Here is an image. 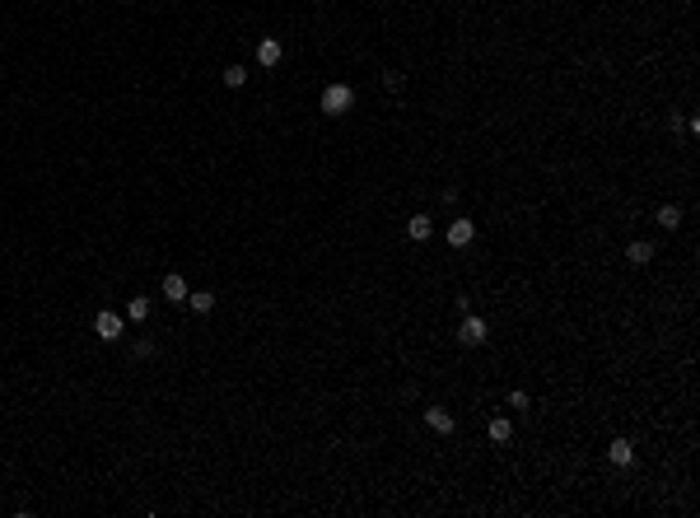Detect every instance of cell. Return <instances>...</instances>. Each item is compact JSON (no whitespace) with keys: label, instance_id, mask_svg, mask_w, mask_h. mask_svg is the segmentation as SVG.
I'll use <instances>...</instances> for the list:
<instances>
[{"label":"cell","instance_id":"cell-3","mask_svg":"<svg viewBox=\"0 0 700 518\" xmlns=\"http://www.w3.org/2000/svg\"><path fill=\"white\" fill-rule=\"evenodd\" d=\"M281 56H285V47H281V38H261L257 42V61L271 70V66H281Z\"/></svg>","mask_w":700,"mask_h":518},{"label":"cell","instance_id":"cell-15","mask_svg":"<svg viewBox=\"0 0 700 518\" xmlns=\"http://www.w3.org/2000/svg\"><path fill=\"white\" fill-rule=\"evenodd\" d=\"M224 84H229V89H243V84H248V70H243V66H229V70H224Z\"/></svg>","mask_w":700,"mask_h":518},{"label":"cell","instance_id":"cell-6","mask_svg":"<svg viewBox=\"0 0 700 518\" xmlns=\"http://www.w3.org/2000/svg\"><path fill=\"white\" fill-rule=\"evenodd\" d=\"M607 458H612L617 467H630V463H635V443H630V439H612V443H607Z\"/></svg>","mask_w":700,"mask_h":518},{"label":"cell","instance_id":"cell-14","mask_svg":"<svg viewBox=\"0 0 700 518\" xmlns=\"http://www.w3.org/2000/svg\"><path fill=\"white\" fill-rule=\"evenodd\" d=\"M658 224H663V229H677V224H682V210H677V206H663V210H658Z\"/></svg>","mask_w":700,"mask_h":518},{"label":"cell","instance_id":"cell-7","mask_svg":"<svg viewBox=\"0 0 700 518\" xmlns=\"http://www.w3.org/2000/svg\"><path fill=\"white\" fill-rule=\"evenodd\" d=\"M406 233H411L415 243H425V238L435 233V220H430V215H411V224H406Z\"/></svg>","mask_w":700,"mask_h":518},{"label":"cell","instance_id":"cell-12","mask_svg":"<svg viewBox=\"0 0 700 518\" xmlns=\"http://www.w3.org/2000/svg\"><path fill=\"white\" fill-rule=\"evenodd\" d=\"M625 257L635 261V266H645V261L653 257V248H649V243H630V248H625Z\"/></svg>","mask_w":700,"mask_h":518},{"label":"cell","instance_id":"cell-13","mask_svg":"<svg viewBox=\"0 0 700 518\" xmlns=\"http://www.w3.org/2000/svg\"><path fill=\"white\" fill-rule=\"evenodd\" d=\"M127 318H131V322H145V318H150V299H131Z\"/></svg>","mask_w":700,"mask_h":518},{"label":"cell","instance_id":"cell-10","mask_svg":"<svg viewBox=\"0 0 700 518\" xmlns=\"http://www.w3.org/2000/svg\"><path fill=\"white\" fill-rule=\"evenodd\" d=\"M187 304H192V313H210L215 309V294L210 289H196V294H187Z\"/></svg>","mask_w":700,"mask_h":518},{"label":"cell","instance_id":"cell-8","mask_svg":"<svg viewBox=\"0 0 700 518\" xmlns=\"http://www.w3.org/2000/svg\"><path fill=\"white\" fill-rule=\"evenodd\" d=\"M164 299L187 304V281H182V276H164Z\"/></svg>","mask_w":700,"mask_h":518},{"label":"cell","instance_id":"cell-11","mask_svg":"<svg viewBox=\"0 0 700 518\" xmlns=\"http://www.w3.org/2000/svg\"><path fill=\"white\" fill-rule=\"evenodd\" d=\"M509 435H514V425H509L504 415H495V420H491V439L495 443H509Z\"/></svg>","mask_w":700,"mask_h":518},{"label":"cell","instance_id":"cell-4","mask_svg":"<svg viewBox=\"0 0 700 518\" xmlns=\"http://www.w3.org/2000/svg\"><path fill=\"white\" fill-rule=\"evenodd\" d=\"M458 341H463V346H481V341H486V318H467Z\"/></svg>","mask_w":700,"mask_h":518},{"label":"cell","instance_id":"cell-5","mask_svg":"<svg viewBox=\"0 0 700 518\" xmlns=\"http://www.w3.org/2000/svg\"><path fill=\"white\" fill-rule=\"evenodd\" d=\"M471 238H476V224H471V220H453V224H448V243H453V248H467Z\"/></svg>","mask_w":700,"mask_h":518},{"label":"cell","instance_id":"cell-9","mask_svg":"<svg viewBox=\"0 0 700 518\" xmlns=\"http://www.w3.org/2000/svg\"><path fill=\"white\" fill-rule=\"evenodd\" d=\"M425 420H430V430H439V435H448V430H453V415L443 411V406H430V411H425Z\"/></svg>","mask_w":700,"mask_h":518},{"label":"cell","instance_id":"cell-2","mask_svg":"<svg viewBox=\"0 0 700 518\" xmlns=\"http://www.w3.org/2000/svg\"><path fill=\"white\" fill-rule=\"evenodd\" d=\"M94 332H99L103 341H117V337H122V318H117L112 309H103L99 318H94Z\"/></svg>","mask_w":700,"mask_h":518},{"label":"cell","instance_id":"cell-1","mask_svg":"<svg viewBox=\"0 0 700 518\" xmlns=\"http://www.w3.org/2000/svg\"><path fill=\"white\" fill-rule=\"evenodd\" d=\"M350 107H355V89L350 84H327L322 89V112L327 117H346Z\"/></svg>","mask_w":700,"mask_h":518}]
</instances>
